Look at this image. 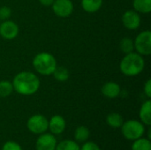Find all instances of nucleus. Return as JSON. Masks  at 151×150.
Segmentation results:
<instances>
[{
    "label": "nucleus",
    "mask_w": 151,
    "mask_h": 150,
    "mask_svg": "<svg viewBox=\"0 0 151 150\" xmlns=\"http://www.w3.org/2000/svg\"><path fill=\"white\" fill-rule=\"evenodd\" d=\"M13 90L25 96L35 94L40 88V80L36 74L24 71L17 73L12 80Z\"/></svg>",
    "instance_id": "nucleus-1"
},
{
    "label": "nucleus",
    "mask_w": 151,
    "mask_h": 150,
    "mask_svg": "<svg viewBox=\"0 0 151 150\" xmlns=\"http://www.w3.org/2000/svg\"><path fill=\"white\" fill-rule=\"evenodd\" d=\"M145 66V61L142 55L137 52H131L126 54L119 64L120 72L129 77L137 76L142 72Z\"/></svg>",
    "instance_id": "nucleus-2"
},
{
    "label": "nucleus",
    "mask_w": 151,
    "mask_h": 150,
    "mask_svg": "<svg viewBox=\"0 0 151 150\" xmlns=\"http://www.w3.org/2000/svg\"><path fill=\"white\" fill-rule=\"evenodd\" d=\"M33 66L35 70L41 75H52L57 65L55 57L49 52H41L35 56L33 59Z\"/></svg>",
    "instance_id": "nucleus-3"
},
{
    "label": "nucleus",
    "mask_w": 151,
    "mask_h": 150,
    "mask_svg": "<svg viewBox=\"0 0 151 150\" xmlns=\"http://www.w3.org/2000/svg\"><path fill=\"white\" fill-rule=\"evenodd\" d=\"M122 135L128 141H135L142 138L145 133V126L138 120L131 119L123 123L121 126Z\"/></svg>",
    "instance_id": "nucleus-4"
},
{
    "label": "nucleus",
    "mask_w": 151,
    "mask_h": 150,
    "mask_svg": "<svg viewBox=\"0 0 151 150\" xmlns=\"http://www.w3.org/2000/svg\"><path fill=\"white\" fill-rule=\"evenodd\" d=\"M49 120L42 114H35L31 116L27 121V127L28 131L34 134L40 135L48 130Z\"/></svg>",
    "instance_id": "nucleus-5"
},
{
    "label": "nucleus",
    "mask_w": 151,
    "mask_h": 150,
    "mask_svg": "<svg viewBox=\"0 0 151 150\" xmlns=\"http://www.w3.org/2000/svg\"><path fill=\"white\" fill-rule=\"evenodd\" d=\"M134 50L142 56L151 54V32L145 30L141 32L134 41Z\"/></svg>",
    "instance_id": "nucleus-6"
},
{
    "label": "nucleus",
    "mask_w": 151,
    "mask_h": 150,
    "mask_svg": "<svg viewBox=\"0 0 151 150\" xmlns=\"http://www.w3.org/2000/svg\"><path fill=\"white\" fill-rule=\"evenodd\" d=\"M51 6L53 12L60 18H67L73 11V4L71 0H54Z\"/></svg>",
    "instance_id": "nucleus-7"
},
{
    "label": "nucleus",
    "mask_w": 151,
    "mask_h": 150,
    "mask_svg": "<svg viewBox=\"0 0 151 150\" xmlns=\"http://www.w3.org/2000/svg\"><path fill=\"white\" fill-rule=\"evenodd\" d=\"M19 32V26L12 20L6 19L0 24V35L5 40L15 39Z\"/></svg>",
    "instance_id": "nucleus-8"
},
{
    "label": "nucleus",
    "mask_w": 151,
    "mask_h": 150,
    "mask_svg": "<svg viewBox=\"0 0 151 150\" xmlns=\"http://www.w3.org/2000/svg\"><path fill=\"white\" fill-rule=\"evenodd\" d=\"M57 139L54 134L44 133L39 135L35 141V150H55Z\"/></svg>",
    "instance_id": "nucleus-9"
},
{
    "label": "nucleus",
    "mask_w": 151,
    "mask_h": 150,
    "mask_svg": "<svg viewBox=\"0 0 151 150\" xmlns=\"http://www.w3.org/2000/svg\"><path fill=\"white\" fill-rule=\"evenodd\" d=\"M141 16L140 13L134 10H129L124 12L122 15V23L124 27L129 30H135L141 26Z\"/></svg>",
    "instance_id": "nucleus-10"
},
{
    "label": "nucleus",
    "mask_w": 151,
    "mask_h": 150,
    "mask_svg": "<svg viewBox=\"0 0 151 150\" xmlns=\"http://www.w3.org/2000/svg\"><path fill=\"white\" fill-rule=\"evenodd\" d=\"M66 128V121L60 115H54L49 120L48 129L50 131V133L54 135H59L65 132Z\"/></svg>",
    "instance_id": "nucleus-11"
},
{
    "label": "nucleus",
    "mask_w": 151,
    "mask_h": 150,
    "mask_svg": "<svg viewBox=\"0 0 151 150\" xmlns=\"http://www.w3.org/2000/svg\"><path fill=\"white\" fill-rule=\"evenodd\" d=\"M101 92L105 97L113 99L118 97L121 94V88L118 83L113 81H108L103 85Z\"/></svg>",
    "instance_id": "nucleus-12"
},
{
    "label": "nucleus",
    "mask_w": 151,
    "mask_h": 150,
    "mask_svg": "<svg viewBox=\"0 0 151 150\" xmlns=\"http://www.w3.org/2000/svg\"><path fill=\"white\" fill-rule=\"evenodd\" d=\"M141 122L147 126H151V101L149 99L145 101L140 109L139 112Z\"/></svg>",
    "instance_id": "nucleus-13"
},
{
    "label": "nucleus",
    "mask_w": 151,
    "mask_h": 150,
    "mask_svg": "<svg viewBox=\"0 0 151 150\" xmlns=\"http://www.w3.org/2000/svg\"><path fill=\"white\" fill-rule=\"evenodd\" d=\"M103 0H81V6L86 12L94 13L100 10Z\"/></svg>",
    "instance_id": "nucleus-14"
},
{
    "label": "nucleus",
    "mask_w": 151,
    "mask_h": 150,
    "mask_svg": "<svg viewBox=\"0 0 151 150\" xmlns=\"http://www.w3.org/2000/svg\"><path fill=\"white\" fill-rule=\"evenodd\" d=\"M133 6L138 13H150L151 11V0H134Z\"/></svg>",
    "instance_id": "nucleus-15"
},
{
    "label": "nucleus",
    "mask_w": 151,
    "mask_h": 150,
    "mask_svg": "<svg viewBox=\"0 0 151 150\" xmlns=\"http://www.w3.org/2000/svg\"><path fill=\"white\" fill-rule=\"evenodd\" d=\"M106 123L112 128H120L124 123V119L119 113L112 112L106 117Z\"/></svg>",
    "instance_id": "nucleus-16"
},
{
    "label": "nucleus",
    "mask_w": 151,
    "mask_h": 150,
    "mask_svg": "<svg viewBox=\"0 0 151 150\" xmlns=\"http://www.w3.org/2000/svg\"><path fill=\"white\" fill-rule=\"evenodd\" d=\"M89 136H90V132L88 127L84 126H81L75 129L74 139H75V141H77L78 143H81V142L82 143V142L87 141Z\"/></svg>",
    "instance_id": "nucleus-17"
},
{
    "label": "nucleus",
    "mask_w": 151,
    "mask_h": 150,
    "mask_svg": "<svg viewBox=\"0 0 151 150\" xmlns=\"http://www.w3.org/2000/svg\"><path fill=\"white\" fill-rule=\"evenodd\" d=\"M79 143L73 140H64L59 143H57L55 150H80Z\"/></svg>",
    "instance_id": "nucleus-18"
},
{
    "label": "nucleus",
    "mask_w": 151,
    "mask_h": 150,
    "mask_svg": "<svg viewBox=\"0 0 151 150\" xmlns=\"http://www.w3.org/2000/svg\"><path fill=\"white\" fill-rule=\"evenodd\" d=\"M132 150H151V141L148 138H139L134 141L132 144Z\"/></svg>",
    "instance_id": "nucleus-19"
},
{
    "label": "nucleus",
    "mask_w": 151,
    "mask_h": 150,
    "mask_svg": "<svg viewBox=\"0 0 151 150\" xmlns=\"http://www.w3.org/2000/svg\"><path fill=\"white\" fill-rule=\"evenodd\" d=\"M52 75L54 76L55 80L60 82L66 81L69 79V71L65 66H57L55 71L53 72Z\"/></svg>",
    "instance_id": "nucleus-20"
},
{
    "label": "nucleus",
    "mask_w": 151,
    "mask_h": 150,
    "mask_svg": "<svg viewBox=\"0 0 151 150\" xmlns=\"http://www.w3.org/2000/svg\"><path fill=\"white\" fill-rule=\"evenodd\" d=\"M119 48L120 50L125 53V54H128L131 52L134 51V41L128 37H124L119 43Z\"/></svg>",
    "instance_id": "nucleus-21"
},
{
    "label": "nucleus",
    "mask_w": 151,
    "mask_h": 150,
    "mask_svg": "<svg viewBox=\"0 0 151 150\" xmlns=\"http://www.w3.org/2000/svg\"><path fill=\"white\" fill-rule=\"evenodd\" d=\"M12 83L8 80H1L0 81V97H7L13 92Z\"/></svg>",
    "instance_id": "nucleus-22"
},
{
    "label": "nucleus",
    "mask_w": 151,
    "mask_h": 150,
    "mask_svg": "<svg viewBox=\"0 0 151 150\" xmlns=\"http://www.w3.org/2000/svg\"><path fill=\"white\" fill-rule=\"evenodd\" d=\"M2 150H23L21 146L16 142V141H6L3 147H2Z\"/></svg>",
    "instance_id": "nucleus-23"
},
{
    "label": "nucleus",
    "mask_w": 151,
    "mask_h": 150,
    "mask_svg": "<svg viewBox=\"0 0 151 150\" xmlns=\"http://www.w3.org/2000/svg\"><path fill=\"white\" fill-rule=\"evenodd\" d=\"M12 10L8 6H2L0 7V19L6 20L11 17Z\"/></svg>",
    "instance_id": "nucleus-24"
},
{
    "label": "nucleus",
    "mask_w": 151,
    "mask_h": 150,
    "mask_svg": "<svg viewBox=\"0 0 151 150\" xmlns=\"http://www.w3.org/2000/svg\"><path fill=\"white\" fill-rule=\"evenodd\" d=\"M80 150H101L99 146L95 143L94 141H85L83 142V145L81 147Z\"/></svg>",
    "instance_id": "nucleus-25"
},
{
    "label": "nucleus",
    "mask_w": 151,
    "mask_h": 150,
    "mask_svg": "<svg viewBox=\"0 0 151 150\" xmlns=\"http://www.w3.org/2000/svg\"><path fill=\"white\" fill-rule=\"evenodd\" d=\"M143 90H144V94L146 95V96L150 99L151 98V80L149 79L146 83L144 84V88H143Z\"/></svg>",
    "instance_id": "nucleus-26"
},
{
    "label": "nucleus",
    "mask_w": 151,
    "mask_h": 150,
    "mask_svg": "<svg viewBox=\"0 0 151 150\" xmlns=\"http://www.w3.org/2000/svg\"><path fill=\"white\" fill-rule=\"evenodd\" d=\"M40 4L43 6H51L54 0H38Z\"/></svg>",
    "instance_id": "nucleus-27"
},
{
    "label": "nucleus",
    "mask_w": 151,
    "mask_h": 150,
    "mask_svg": "<svg viewBox=\"0 0 151 150\" xmlns=\"http://www.w3.org/2000/svg\"><path fill=\"white\" fill-rule=\"evenodd\" d=\"M148 139L151 140V128L150 126H149V130H148Z\"/></svg>",
    "instance_id": "nucleus-28"
}]
</instances>
